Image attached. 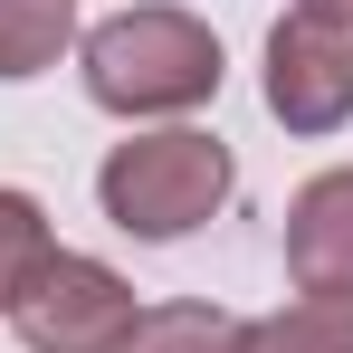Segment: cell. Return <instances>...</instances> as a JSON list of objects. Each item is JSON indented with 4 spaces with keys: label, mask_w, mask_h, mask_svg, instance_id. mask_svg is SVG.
Masks as SVG:
<instances>
[{
    "label": "cell",
    "mask_w": 353,
    "mask_h": 353,
    "mask_svg": "<svg viewBox=\"0 0 353 353\" xmlns=\"http://www.w3.org/2000/svg\"><path fill=\"white\" fill-rule=\"evenodd\" d=\"M124 353H248V325L230 305H143Z\"/></svg>",
    "instance_id": "cell-6"
},
{
    "label": "cell",
    "mask_w": 353,
    "mask_h": 353,
    "mask_svg": "<svg viewBox=\"0 0 353 353\" xmlns=\"http://www.w3.org/2000/svg\"><path fill=\"white\" fill-rule=\"evenodd\" d=\"M287 268L305 296H353V172H315L287 201Z\"/></svg>",
    "instance_id": "cell-5"
},
{
    "label": "cell",
    "mask_w": 353,
    "mask_h": 353,
    "mask_svg": "<svg viewBox=\"0 0 353 353\" xmlns=\"http://www.w3.org/2000/svg\"><path fill=\"white\" fill-rule=\"evenodd\" d=\"M134 315H143L134 287L105 258H77V248H48V268L10 296V325L29 353H124Z\"/></svg>",
    "instance_id": "cell-3"
},
{
    "label": "cell",
    "mask_w": 353,
    "mask_h": 353,
    "mask_svg": "<svg viewBox=\"0 0 353 353\" xmlns=\"http://www.w3.org/2000/svg\"><path fill=\"white\" fill-rule=\"evenodd\" d=\"M296 19H325V29H353V0H296Z\"/></svg>",
    "instance_id": "cell-10"
},
{
    "label": "cell",
    "mask_w": 353,
    "mask_h": 353,
    "mask_svg": "<svg viewBox=\"0 0 353 353\" xmlns=\"http://www.w3.org/2000/svg\"><path fill=\"white\" fill-rule=\"evenodd\" d=\"M230 181H239L230 172V143L172 124V134L115 143L105 172H96V201H105V220L134 230V239H181V230H201V220L230 201Z\"/></svg>",
    "instance_id": "cell-2"
},
{
    "label": "cell",
    "mask_w": 353,
    "mask_h": 353,
    "mask_svg": "<svg viewBox=\"0 0 353 353\" xmlns=\"http://www.w3.org/2000/svg\"><path fill=\"white\" fill-rule=\"evenodd\" d=\"M268 115L287 134H334L353 115V29L296 19V10L268 29Z\"/></svg>",
    "instance_id": "cell-4"
},
{
    "label": "cell",
    "mask_w": 353,
    "mask_h": 353,
    "mask_svg": "<svg viewBox=\"0 0 353 353\" xmlns=\"http://www.w3.org/2000/svg\"><path fill=\"white\" fill-rule=\"evenodd\" d=\"M48 268V210L29 191H0V305Z\"/></svg>",
    "instance_id": "cell-9"
},
{
    "label": "cell",
    "mask_w": 353,
    "mask_h": 353,
    "mask_svg": "<svg viewBox=\"0 0 353 353\" xmlns=\"http://www.w3.org/2000/svg\"><path fill=\"white\" fill-rule=\"evenodd\" d=\"M248 353H353V296H296L268 325H248Z\"/></svg>",
    "instance_id": "cell-7"
},
{
    "label": "cell",
    "mask_w": 353,
    "mask_h": 353,
    "mask_svg": "<svg viewBox=\"0 0 353 353\" xmlns=\"http://www.w3.org/2000/svg\"><path fill=\"white\" fill-rule=\"evenodd\" d=\"M86 96L105 115H181V105H210L220 96V39L153 0V10H124L86 39Z\"/></svg>",
    "instance_id": "cell-1"
},
{
    "label": "cell",
    "mask_w": 353,
    "mask_h": 353,
    "mask_svg": "<svg viewBox=\"0 0 353 353\" xmlns=\"http://www.w3.org/2000/svg\"><path fill=\"white\" fill-rule=\"evenodd\" d=\"M77 39V0H0V77H39Z\"/></svg>",
    "instance_id": "cell-8"
}]
</instances>
